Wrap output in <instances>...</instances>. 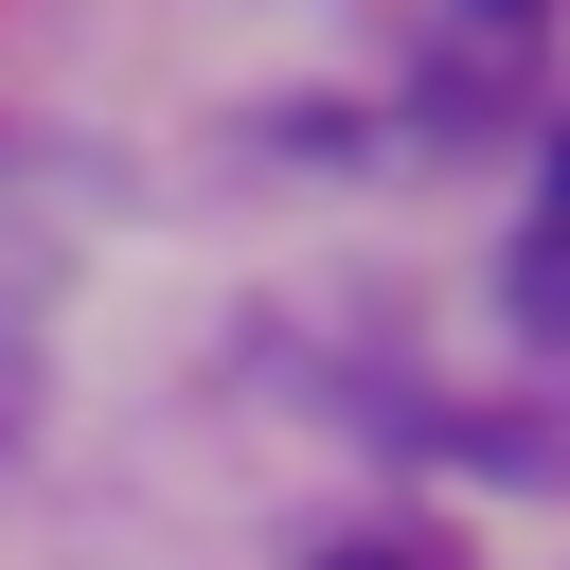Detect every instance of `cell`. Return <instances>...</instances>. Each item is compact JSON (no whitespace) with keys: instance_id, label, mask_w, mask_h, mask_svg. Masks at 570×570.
<instances>
[{"instance_id":"6da1fadb","label":"cell","mask_w":570,"mask_h":570,"mask_svg":"<svg viewBox=\"0 0 570 570\" xmlns=\"http://www.w3.org/2000/svg\"><path fill=\"white\" fill-rule=\"evenodd\" d=\"M321 570H428V552H321Z\"/></svg>"},{"instance_id":"7a4b0ae2","label":"cell","mask_w":570,"mask_h":570,"mask_svg":"<svg viewBox=\"0 0 570 570\" xmlns=\"http://www.w3.org/2000/svg\"><path fill=\"white\" fill-rule=\"evenodd\" d=\"M481 18H534V0H481Z\"/></svg>"}]
</instances>
